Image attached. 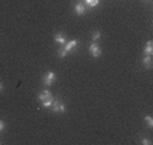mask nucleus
<instances>
[{"instance_id": "nucleus-1", "label": "nucleus", "mask_w": 153, "mask_h": 145, "mask_svg": "<svg viewBox=\"0 0 153 145\" xmlns=\"http://www.w3.org/2000/svg\"><path fill=\"white\" fill-rule=\"evenodd\" d=\"M79 46V41L77 39H72L69 41V42H67V44L64 45L62 48H60L57 52V56L60 58H64V57H67L68 54H69L72 50H75V48Z\"/></svg>"}, {"instance_id": "nucleus-2", "label": "nucleus", "mask_w": 153, "mask_h": 145, "mask_svg": "<svg viewBox=\"0 0 153 145\" xmlns=\"http://www.w3.org/2000/svg\"><path fill=\"white\" fill-rule=\"evenodd\" d=\"M56 80H57V76H56V73L52 72V71L46 72L45 75H43V77H42V83L45 86H48V87H50V86H52Z\"/></svg>"}, {"instance_id": "nucleus-3", "label": "nucleus", "mask_w": 153, "mask_h": 145, "mask_svg": "<svg viewBox=\"0 0 153 145\" xmlns=\"http://www.w3.org/2000/svg\"><path fill=\"white\" fill-rule=\"evenodd\" d=\"M52 110H53V113H56V114H62V113H65L67 111V107H65V105H64V102H61V100H54L53 102V105H52Z\"/></svg>"}, {"instance_id": "nucleus-4", "label": "nucleus", "mask_w": 153, "mask_h": 145, "mask_svg": "<svg viewBox=\"0 0 153 145\" xmlns=\"http://www.w3.org/2000/svg\"><path fill=\"white\" fill-rule=\"evenodd\" d=\"M88 50H90L91 56H92L94 58H98V57H100L102 56V49H100V46H99L96 42H92V44L90 45V48H88Z\"/></svg>"}, {"instance_id": "nucleus-5", "label": "nucleus", "mask_w": 153, "mask_h": 145, "mask_svg": "<svg viewBox=\"0 0 153 145\" xmlns=\"http://www.w3.org/2000/svg\"><path fill=\"white\" fill-rule=\"evenodd\" d=\"M75 12H76V15H79V16H83V15H85V12H87V6L84 3H76L75 4Z\"/></svg>"}, {"instance_id": "nucleus-6", "label": "nucleus", "mask_w": 153, "mask_h": 145, "mask_svg": "<svg viewBox=\"0 0 153 145\" xmlns=\"http://www.w3.org/2000/svg\"><path fill=\"white\" fill-rule=\"evenodd\" d=\"M52 92H50L49 90H43V91H41L39 94H38V100L42 103L43 100H46V99H49V98H52Z\"/></svg>"}, {"instance_id": "nucleus-7", "label": "nucleus", "mask_w": 153, "mask_h": 145, "mask_svg": "<svg viewBox=\"0 0 153 145\" xmlns=\"http://www.w3.org/2000/svg\"><path fill=\"white\" fill-rule=\"evenodd\" d=\"M54 42L58 45H61V46H64V45L67 44V38L64 37L62 33H57V34L54 35Z\"/></svg>"}, {"instance_id": "nucleus-8", "label": "nucleus", "mask_w": 153, "mask_h": 145, "mask_svg": "<svg viewBox=\"0 0 153 145\" xmlns=\"http://www.w3.org/2000/svg\"><path fill=\"white\" fill-rule=\"evenodd\" d=\"M152 64H153L152 56H144V57H142V65H144L146 69H150V68H152Z\"/></svg>"}, {"instance_id": "nucleus-9", "label": "nucleus", "mask_w": 153, "mask_h": 145, "mask_svg": "<svg viewBox=\"0 0 153 145\" xmlns=\"http://www.w3.org/2000/svg\"><path fill=\"white\" fill-rule=\"evenodd\" d=\"M144 54L145 56H152L153 54V42L152 41H148L146 45L144 48Z\"/></svg>"}, {"instance_id": "nucleus-10", "label": "nucleus", "mask_w": 153, "mask_h": 145, "mask_svg": "<svg viewBox=\"0 0 153 145\" xmlns=\"http://www.w3.org/2000/svg\"><path fill=\"white\" fill-rule=\"evenodd\" d=\"M83 3L85 4V6L94 8V7H98L99 4H100V0H83Z\"/></svg>"}, {"instance_id": "nucleus-11", "label": "nucleus", "mask_w": 153, "mask_h": 145, "mask_svg": "<svg viewBox=\"0 0 153 145\" xmlns=\"http://www.w3.org/2000/svg\"><path fill=\"white\" fill-rule=\"evenodd\" d=\"M53 102H54V98H49V99H46V100H43L41 105H42V107H50V106L53 105Z\"/></svg>"}, {"instance_id": "nucleus-12", "label": "nucleus", "mask_w": 153, "mask_h": 145, "mask_svg": "<svg viewBox=\"0 0 153 145\" xmlns=\"http://www.w3.org/2000/svg\"><path fill=\"white\" fill-rule=\"evenodd\" d=\"M102 37V33L99 31V30H96V31L92 33V42H96V41H99Z\"/></svg>"}, {"instance_id": "nucleus-13", "label": "nucleus", "mask_w": 153, "mask_h": 145, "mask_svg": "<svg viewBox=\"0 0 153 145\" xmlns=\"http://www.w3.org/2000/svg\"><path fill=\"white\" fill-rule=\"evenodd\" d=\"M145 122H146V126L149 129H152L153 128V118L150 115H146L145 117Z\"/></svg>"}, {"instance_id": "nucleus-14", "label": "nucleus", "mask_w": 153, "mask_h": 145, "mask_svg": "<svg viewBox=\"0 0 153 145\" xmlns=\"http://www.w3.org/2000/svg\"><path fill=\"white\" fill-rule=\"evenodd\" d=\"M140 142H141V144H144V145H150V144H152V141H150L149 137H142V138L140 140Z\"/></svg>"}, {"instance_id": "nucleus-15", "label": "nucleus", "mask_w": 153, "mask_h": 145, "mask_svg": "<svg viewBox=\"0 0 153 145\" xmlns=\"http://www.w3.org/2000/svg\"><path fill=\"white\" fill-rule=\"evenodd\" d=\"M4 130H6V122L3 119H0V133H3Z\"/></svg>"}, {"instance_id": "nucleus-16", "label": "nucleus", "mask_w": 153, "mask_h": 145, "mask_svg": "<svg viewBox=\"0 0 153 145\" xmlns=\"http://www.w3.org/2000/svg\"><path fill=\"white\" fill-rule=\"evenodd\" d=\"M1 91H3V84L0 83V92H1Z\"/></svg>"}, {"instance_id": "nucleus-17", "label": "nucleus", "mask_w": 153, "mask_h": 145, "mask_svg": "<svg viewBox=\"0 0 153 145\" xmlns=\"http://www.w3.org/2000/svg\"><path fill=\"white\" fill-rule=\"evenodd\" d=\"M142 1H149V0H142Z\"/></svg>"}, {"instance_id": "nucleus-18", "label": "nucleus", "mask_w": 153, "mask_h": 145, "mask_svg": "<svg viewBox=\"0 0 153 145\" xmlns=\"http://www.w3.org/2000/svg\"><path fill=\"white\" fill-rule=\"evenodd\" d=\"M0 144H1V141H0Z\"/></svg>"}]
</instances>
